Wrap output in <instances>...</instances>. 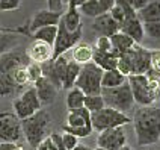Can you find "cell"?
Masks as SVG:
<instances>
[{
	"label": "cell",
	"mask_w": 160,
	"mask_h": 150,
	"mask_svg": "<svg viewBox=\"0 0 160 150\" xmlns=\"http://www.w3.org/2000/svg\"><path fill=\"white\" fill-rule=\"evenodd\" d=\"M82 36H83V27L80 26L76 30H68L61 17L59 23H58V34H56V40L53 44V58L52 59H56L58 56L65 55L68 50H71L77 43H80Z\"/></svg>",
	"instance_id": "cell-8"
},
{
	"label": "cell",
	"mask_w": 160,
	"mask_h": 150,
	"mask_svg": "<svg viewBox=\"0 0 160 150\" xmlns=\"http://www.w3.org/2000/svg\"><path fill=\"white\" fill-rule=\"evenodd\" d=\"M35 150H58V147H56L54 142L50 140V137H45L44 140L35 147Z\"/></svg>",
	"instance_id": "cell-39"
},
{
	"label": "cell",
	"mask_w": 160,
	"mask_h": 150,
	"mask_svg": "<svg viewBox=\"0 0 160 150\" xmlns=\"http://www.w3.org/2000/svg\"><path fill=\"white\" fill-rule=\"evenodd\" d=\"M109 14H110V17L115 20L118 24H121L122 21H124V18H125V15H124V11L121 9V6H118V5H113V8L109 11Z\"/></svg>",
	"instance_id": "cell-37"
},
{
	"label": "cell",
	"mask_w": 160,
	"mask_h": 150,
	"mask_svg": "<svg viewBox=\"0 0 160 150\" xmlns=\"http://www.w3.org/2000/svg\"><path fill=\"white\" fill-rule=\"evenodd\" d=\"M151 67V50L141 44H136L119 55L116 68L125 76L130 74H145Z\"/></svg>",
	"instance_id": "cell-2"
},
{
	"label": "cell",
	"mask_w": 160,
	"mask_h": 150,
	"mask_svg": "<svg viewBox=\"0 0 160 150\" xmlns=\"http://www.w3.org/2000/svg\"><path fill=\"white\" fill-rule=\"evenodd\" d=\"M50 123H52V117H50V114H48L47 111H44L42 108H41L39 111H36L33 115H30V117H27L24 120H21L23 137L26 138L27 144H29L30 147L35 149L45 137H48Z\"/></svg>",
	"instance_id": "cell-3"
},
{
	"label": "cell",
	"mask_w": 160,
	"mask_h": 150,
	"mask_svg": "<svg viewBox=\"0 0 160 150\" xmlns=\"http://www.w3.org/2000/svg\"><path fill=\"white\" fill-rule=\"evenodd\" d=\"M0 150H24V147H23L20 142L2 141L0 142Z\"/></svg>",
	"instance_id": "cell-41"
},
{
	"label": "cell",
	"mask_w": 160,
	"mask_h": 150,
	"mask_svg": "<svg viewBox=\"0 0 160 150\" xmlns=\"http://www.w3.org/2000/svg\"><path fill=\"white\" fill-rule=\"evenodd\" d=\"M119 150H134V149H133V147H130V146H127V144H125V146H122V147H121Z\"/></svg>",
	"instance_id": "cell-48"
},
{
	"label": "cell",
	"mask_w": 160,
	"mask_h": 150,
	"mask_svg": "<svg viewBox=\"0 0 160 150\" xmlns=\"http://www.w3.org/2000/svg\"><path fill=\"white\" fill-rule=\"evenodd\" d=\"M145 76L148 80V88H150L152 99H154V102H157V100H160V74L150 68L145 73Z\"/></svg>",
	"instance_id": "cell-28"
},
{
	"label": "cell",
	"mask_w": 160,
	"mask_h": 150,
	"mask_svg": "<svg viewBox=\"0 0 160 150\" xmlns=\"http://www.w3.org/2000/svg\"><path fill=\"white\" fill-rule=\"evenodd\" d=\"M42 76V71H41V64H36V62H29L27 64V78H29V83H35L36 80Z\"/></svg>",
	"instance_id": "cell-32"
},
{
	"label": "cell",
	"mask_w": 160,
	"mask_h": 150,
	"mask_svg": "<svg viewBox=\"0 0 160 150\" xmlns=\"http://www.w3.org/2000/svg\"><path fill=\"white\" fill-rule=\"evenodd\" d=\"M98 3H100V9H101V12H103V14H106V12H109L110 9L113 8L115 0H98Z\"/></svg>",
	"instance_id": "cell-43"
},
{
	"label": "cell",
	"mask_w": 160,
	"mask_h": 150,
	"mask_svg": "<svg viewBox=\"0 0 160 150\" xmlns=\"http://www.w3.org/2000/svg\"><path fill=\"white\" fill-rule=\"evenodd\" d=\"M26 55L30 62L44 64L53 58V46L39 40H33L26 49Z\"/></svg>",
	"instance_id": "cell-13"
},
{
	"label": "cell",
	"mask_w": 160,
	"mask_h": 150,
	"mask_svg": "<svg viewBox=\"0 0 160 150\" xmlns=\"http://www.w3.org/2000/svg\"><path fill=\"white\" fill-rule=\"evenodd\" d=\"M145 150H160V147L157 144H152V146H148V149H145Z\"/></svg>",
	"instance_id": "cell-46"
},
{
	"label": "cell",
	"mask_w": 160,
	"mask_h": 150,
	"mask_svg": "<svg viewBox=\"0 0 160 150\" xmlns=\"http://www.w3.org/2000/svg\"><path fill=\"white\" fill-rule=\"evenodd\" d=\"M18 41L15 40V34H8V32H0V55L5 52L12 50Z\"/></svg>",
	"instance_id": "cell-31"
},
{
	"label": "cell",
	"mask_w": 160,
	"mask_h": 150,
	"mask_svg": "<svg viewBox=\"0 0 160 150\" xmlns=\"http://www.w3.org/2000/svg\"><path fill=\"white\" fill-rule=\"evenodd\" d=\"M80 14L77 6L70 2L68 5H67V11L62 14V21L65 27L68 29V30H76V29H79L82 26V18H80Z\"/></svg>",
	"instance_id": "cell-21"
},
{
	"label": "cell",
	"mask_w": 160,
	"mask_h": 150,
	"mask_svg": "<svg viewBox=\"0 0 160 150\" xmlns=\"http://www.w3.org/2000/svg\"><path fill=\"white\" fill-rule=\"evenodd\" d=\"M48 137H50V140L54 142V146L58 147V150H65V147H63V141H62V133L53 131V132L48 133Z\"/></svg>",
	"instance_id": "cell-40"
},
{
	"label": "cell",
	"mask_w": 160,
	"mask_h": 150,
	"mask_svg": "<svg viewBox=\"0 0 160 150\" xmlns=\"http://www.w3.org/2000/svg\"><path fill=\"white\" fill-rule=\"evenodd\" d=\"M109 40H110L112 49L116 50L119 55L122 52H125V50H128V49H132V47L136 44L130 36L122 34V32H116V34H113L112 36H109Z\"/></svg>",
	"instance_id": "cell-23"
},
{
	"label": "cell",
	"mask_w": 160,
	"mask_h": 150,
	"mask_svg": "<svg viewBox=\"0 0 160 150\" xmlns=\"http://www.w3.org/2000/svg\"><path fill=\"white\" fill-rule=\"evenodd\" d=\"M12 108H14V114L17 115L20 120H24L27 117L33 115L36 111H39L42 108V105L36 96L35 87H29L17 99H14Z\"/></svg>",
	"instance_id": "cell-9"
},
{
	"label": "cell",
	"mask_w": 160,
	"mask_h": 150,
	"mask_svg": "<svg viewBox=\"0 0 160 150\" xmlns=\"http://www.w3.org/2000/svg\"><path fill=\"white\" fill-rule=\"evenodd\" d=\"M138 12V17L142 23L150 21H160V0H151L143 8H141Z\"/></svg>",
	"instance_id": "cell-19"
},
{
	"label": "cell",
	"mask_w": 160,
	"mask_h": 150,
	"mask_svg": "<svg viewBox=\"0 0 160 150\" xmlns=\"http://www.w3.org/2000/svg\"><path fill=\"white\" fill-rule=\"evenodd\" d=\"M130 5H132V8L136 9V11H139L141 8H143L148 2H151V0H127Z\"/></svg>",
	"instance_id": "cell-44"
},
{
	"label": "cell",
	"mask_w": 160,
	"mask_h": 150,
	"mask_svg": "<svg viewBox=\"0 0 160 150\" xmlns=\"http://www.w3.org/2000/svg\"><path fill=\"white\" fill-rule=\"evenodd\" d=\"M72 150H91V147H88V146H85V144H77V146H76V147H74V149Z\"/></svg>",
	"instance_id": "cell-45"
},
{
	"label": "cell",
	"mask_w": 160,
	"mask_h": 150,
	"mask_svg": "<svg viewBox=\"0 0 160 150\" xmlns=\"http://www.w3.org/2000/svg\"><path fill=\"white\" fill-rule=\"evenodd\" d=\"M139 147H148L160 141V108L141 106L132 118Z\"/></svg>",
	"instance_id": "cell-1"
},
{
	"label": "cell",
	"mask_w": 160,
	"mask_h": 150,
	"mask_svg": "<svg viewBox=\"0 0 160 150\" xmlns=\"http://www.w3.org/2000/svg\"><path fill=\"white\" fill-rule=\"evenodd\" d=\"M124 82H127V76L122 74L119 70L112 68V70H104L101 76V88H113L119 87Z\"/></svg>",
	"instance_id": "cell-22"
},
{
	"label": "cell",
	"mask_w": 160,
	"mask_h": 150,
	"mask_svg": "<svg viewBox=\"0 0 160 150\" xmlns=\"http://www.w3.org/2000/svg\"><path fill=\"white\" fill-rule=\"evenodd\" d=\"M150 68L160 74V50H151V67Z\"/></svg>",
	"instance_id": "cell-38"
},
{
	"label": "cell",
	"mask_w": 160,
	"mask_h": 150,
	"mask_svg": "<svg viewBox=\"0 0 160 150\" xmlns=\"http://www.w3.org/2000/svg\"><path fill=\"white\" fill-rule=\"evenodd\" d=\"M101 76H103V70L97 64H94L92 61L83 64L80 67V73L74 82V87L82 89L85 96L100 94L101 93Z\"/></svg>",
	"instance_id": "cell-5"
},
{
	"label": "cell",
	"mask_w": 160,
	"mask_h": 150,
	"mask_svg": "<svg viewBox=\"0 0 160 150\" xmlns=\"http://www.w3.org/2000/svg\"><path fill=\"white\" fill-rule=\"evenodd\" d=\"M125 144H127V135L124 126H116L98 132L97 146L100 147H104L107 150H119Z\"/></svg>",
	"instance_id": "cell-12"
},
{
	"label": "cell",
	"mask_w": 160,
	"mask_h": 150,
	"mask_svg": "<svg viewBox=\"0 0 160 150\" xmlns=\"http://www.w3.org/2000/svg\"><path fill=\"white\" fill-rule=\"evenodd\" d=\"M63 132L76 135L77 138H86L92 133V124H91V112L86 108H77V109H68L67 115V124L62 127Z\"/></svg>",
	"instance_id": "cell-6"
},
{
	"label": "cell",
	"mask_w": 160,
	"mask_h": 150,
	"mask_svg": "<svg viewBox=\"0 0 160 150\" xmlns=\"http://www.w3.org/2000/svg\"><path fill=\"white\" fill-rule=\"evenodd\" d=\"M63 12H56V11H50V9H41L33 14L32 20L29 21V32H35L36 29L44 26H58L59 20L62 17Z\"/></svg>",
	"instance_id": "cell-14"
},
{
	"label": "cell",
	"mask_w": 160,
	"mask_h": 150,
	"mask_svg": "<svg viewBox=\"0 0 160 150\" xmlns=\"http://www.w3.org/2000/svg\"><path fill=\"white\" fill-rule=\"evenodd\" d=\"M33 87H35L36 96H38V99H39V102H41L42 106L52 105L54 102V99L58 96V88L48 79H45L44 76H41L33 83Z\"/></svg>",
	"instance_id": "cell-16"
},
{
	"label": "cell",
	"mask_w": 160,
	"mask_h": 150,
	"mask_svg": "<svg viewBox=\"0 0 160 150\" xmlns=\"http://www.w3.org/2000/svg\"><path fill=\"white\" fill-rule=\"evenodd\" d=\"M71 2L76 5V6H79V5H82V3H83V2H86V0H71Z\"/></svg>",
	"instance_id": "cell-47"
},
{
	"label": "cell",
	"mask_w": 160,
	"mask_h": 150,
	"mask_svg": "<svg viewBox=\"0 0 160 150\" xmlns=\"http://www.w3.org/2000/svg\"><path fill=\"white\" fill-rule=\"evenodd\" d=\"M143 32L151 40H160V21H150V23H142Z\"/></svg>",
	"instance_id": "cell-33"
},
{
	"label": "cell",
	"mask_w": 160,
	"mask_h": 150,
	"mask_svg": "<svg viewBox=\"0 0 160 150\" xmlns=\"http://www.w3.org/2000/svg\"><path fill=\"white\" fill-rule=\"evenodd\" d=\"M119 32H122V34H125V35H128L134 43H138V44H141L142 40L145 38L143 24H142V21L139 20L138 15L124 18V21L119 24Z\"/></svg>",
	"instance_id": "cell-15"
},
{
	"label": "cell",
	"mask_w": 160,
	"mask_h": 150,
	"mask_svg": "<svg viewBox=\"0 0 160 150\" xmlns=\"http://www.w3.org/2000/svg\"><path fill=\"white\" fill-rule=\"evenodd\" d=\"M92 53H94V47L86 43H77L71 49V61L77 62L79 65L88 64L92 61Z\"/></svg>",
	"instance_id": "cell-20"
},
{
	"label": "cell",
	"mask_w": 160,
	"mask_h": 150,
	"mask_svg": "<svg viewBox=\"0 0 160 150\" xmlns=\"http://www.w3.org/2000/svg\"><path fill=\"white\" fill-rule=\"evenodd\" d=\"M92 29L98 34V36H112L113 34L119 32V24L110 17L109 12H106L94 18Z\"/></svg>",
	"instance_id": "cell-17"
},
{
	"label": "cell",
	"mask_w": 160,
	"mask_h": 150,
	"mask_svg": "<svg viewBox=\"0 0 160 150\" xmlns=\"http://www.w3.org/2000/svg\"><path fill=\"white\" fill-rule=\"evenodd\" d=\"M48 3V9L50 11H56V12H63V5L61 0H47Z\"/></svg>",
	"instance_id": "cell-42"
},
{
	"label": "cell",
	"mask_w": 160,
	"mask_h": 150,
	"mask_svg": "<svg viewBox=\"0 0 160 150\" xmlns=\"http://www.w3.org/2000/svg\"><path fill=\"white\" fill-rule=\"evenodd\" d=\"M23 138L21 120L11 111L0 112V142H18Z\"/></svg>",
	"instance_id": "cell-10"
},
{
	"label": "cell",
	"mask_w": 160,
	"mask_h": 150,
	"mask_svg": "<svg viewBox=\"0 0 160 150\" xmlns=\"http://www.w3.org/2000/svg\"><path fill=\"white\" fill-rule=\"evenodd\" d=\"M132 123V118L124 112H119L113 108L104 106L103 109H100L97 112L91 114V124L92 129L101 132L110 127H116V126H125V124Z\"/></svg>",
	"instance_id": "cell-7"
},
{
	"label": "cell",
	"mask_w": 160,
	"mask_h": 150,
	"mask_svg": "<svg viewBox=\"0 0 160 150\" xmlns=\"http://www.w3.org/2000/svg\"><path fill=\"white\" fill-rule=\"evenodd\" d=\"M127 82L132 89L134 103H138L139 106H151L156 103L150 93L148 80L145 74H130L127 76Z\"/></svg>",
	"instance_id": "cell-11"
},
{
	"label": "cell",
	"mask_w": 160,
	"mask_h": 150,
	"mask_svg": "<svg viewBox=\"0 0 160 150\" xmlns=\"http://www.w3.org/2000/svg\"><path fill=\"white\" fill-rule=\"evenodd\" d=\"M100 94H101L106 106L113 108V109L124 112V114L132 112L134 105H136L128 82H124L122 85L113 87V88H101Z\"/></svg>",
	"instance_id": "cell-4"
},
{
	"label": "cell",
	"mask_w": 160,
	"mask_h": 150,
	"mask_svg": "<svg viewBox=\"0 0 160 150\" xmlns=\"http://www.w3.org/2000/svg\"><path fill=\"white\" fill-rule=\"evenodd\" d=\"M12 80H14V83L17 85L18 91L23 88V87H26L29 85V78H27V64H20L17 65L14 71H12Z\"/></svg>",
	"instance_id": "cell-29"
},
{
	"label": "cell",
	"mask_w": 160,
	"mask_h": 150,
	"mask_svg": "<svg viewBox=\"0 0 160 150\" xmlns=\"http://www.w3.org/2000/svg\"><path fill=\"white\" fill-rule=\"evenodd\" d=\"M80 67L77 62L74 61H68V65H67V70H65V74H63V79H62V88L63 89H70L74 87V82L77 79L80 73Z\"/></svg>",
	"instance_id": "cell-25"
},
{
	"label": "cell",
	"mask_w": 160,
	"mask_h": 150,
	"mask_svg": "<svg viewBox=\"0 0 160 150\" xmlns=\"http://www.w3.org/2000/svg\"><path fill=\"white\" fill-rule=\"evenodd\" d=\"M92 62L97 64L101 70H112V68H116V64H118V58L116 55L112 50L110 52H101V50H97L94 49V53H92Z\"/></svg>",
	"instance_id": "cell-18"
},
{
	"label": "cell",
	"mask_w": 160,
	"mask_h": 150,
	"mask_svg": "<svg viewBox=\"0 0 160 150\" xmlns=\"http://www.w3.org/2000/svg\"><path fill=\"white\" fill-rule=\"evenodd\" d=\"M104 106H106V103H104V100L101 97V94H89V96H85L83 108H86L91 114L103 109Z\"/></svg>",
	"instance_id": "cell-30"
},
{
	"label": "cell",
	"mask_w": 160,
	"mask_h": 150,
	"mask_svg": "<svg viewBox=\"0 0 160 150\" xmlns=\"http://www.w3.org/2000/svg\"><path fill=\"white\" fill-rule=\"evenodd\" d=\"M21 6V0H0V11L9 12V11H17Z\"/></svg>",
	"instance_id": "cell-35"
},
{
	"label": "cell",
	"mask_w": 160,
	"mask_h": 150,
	"mask_svg": "<svg viewBox=\"0 0 160 150\" xmlns=\"http://www.w3.org/2000/svg\"><path fill=\"white\" fill-rule=\"evenodd\" d=\"M62 141H63L65 150H72L77 144H79V138H77L76 135H71V133L63 132L62 131Z\"/></svg>",
	"instance_id": "cell-34"
},
{
	"label": "cell",
	"mask_w": 160,
	"mask_h": 150,
	"mask_svg": "<svg viewBox=\"0 0 160 150\" xmlns=\"http://www.w3.org/2000/svg\"><path fill=\"white\" fill-rule=\"evenodd\" d=\"M92 47L97 49V50H101V52H110L112 50V44H110L109 36H98L97 41H95V46H92Z\"/></svg>",
	"instance_id": "cell-36"
},
{
	"label": "cell",
	"mask_w": 160,
	"mask_h": 150,
	"mask_svg": "<svg viewBox=\"0 0 160 150\" xmlns=\"http://www.w3.org/2000/svg\"><path fill=\"white\" fill-rule=\"evenodd\" d=\"M56 34H58V26H44L36 29L35 32L30 34L32 40H39V41H44L48 44H54V40H56Z\"/></svg>",
	"instance_id": "cell-24"
},
{
	"label": "cell",
	"mask_w": 160,
	"mask_h": 150,
	"mask_svg": "<svg viewBox=\"0 0 160 150\" xmlns=\"http://www.w3.org/2000/svg\"><path fill=\"white\" fill-rule=\"evenodd\" d=\"M83 100H85V93L77 87H72L68 89L67 94V108L68 109H77L83 106Z\"/></svg>",
	"instance_id": "cell-26"
},
{
	"label": "cell",
	"mask_w": 160,
	"mask_h": 150,
	"mask_svg": "<svg viewBox=\"0 0 160 150\" xmlns=\"http://www.w3.org/2000/svg\"><path fill=\"white\" fill-rule=\"evenodd\" d=\"M94 150H107V149H104V147H100V146H97Z\"/></svg>",
	"instance_id": "cell-49"
},
{
	"label": "cell",
	"mask_w": 160,
	"mask_h": 150,
	"mask_svg": "<svg viewBox=\"0 0 160 150\" xmlns=\"http://www.w3.org/2000/svg\"><path fill=\"white\" fill-rule=\"evenodd\" d=\"M77 9H79L80 14H83V15H86V17H89V18H95L103 14L101 9H100L98 0H86V2H83L82 5H79Z\"/></svg>",
	"instance_id": "cell-27"
}]
</instances>
